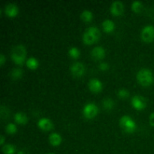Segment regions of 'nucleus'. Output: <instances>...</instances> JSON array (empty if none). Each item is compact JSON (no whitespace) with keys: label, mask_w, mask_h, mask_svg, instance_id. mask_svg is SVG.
<instances>
[{"label":"nucleus","mask_w":154,"mask_h":154,"mask_svg":"<svg viewBox=\"0 0 154 154\" xmlns=\"http://www.w3.org/2000/svg\"><path fill=\"white\" fill-rule=\"evenodd\" d=\"M38 126L42 130L48 131L53 128V123L50 119L47 118V117H42V118L39 119L38 121Z\"/></svg>","instance_id":"ddd939ff"},{"label":"nucleus","mask_w":154,"mask_h":154,"mask_svg":"<svg viewBox=\"0 0 154 154\" xmlns=\"http://www.w3.org/2000/svg\"><path fill=\"white\" fill-rule=\"evenodd\" d=\"M91 57L95 60H101L103 58L105 55V48L102 46H96L92 49L91 52Z\"/></svg>","instance_id":"f8f14e48"},{"label":"nucleus","mask_w":154,"mask_h":154,"mask_svg":"<svg viewBox=\"0 0 154 154\" xmlns=\"http://www.w3.org/2000/svg\"><path fill=\"white\" fill-rule=\"evenodd\" d=\"M17 126L14 123H9L6 125L5 131L8 134H14L17 132Z\"/></svg>","instance_id":"b1692460"},{"label":"nucleus","mask_w":154,"mask_h":154,"mask_svg":"<svg viewBox=\"0 0 154 154\" xmlns=\"http://www.w3.org/2000/svg\"><path fill=\"white\" fill-rule=\"evenodd\" d=\"M17 154H24L23 151H22V150H20V151H18Z\"/></svg>","instance_id":"7c9ffc66"},{"label":"nucleus","mask_w":154,"mask_h":154,"mask_svg":"<svg viewBox=\"0 0 154 154\" xmlns=\"http://www.w3.org/2000/svg\"><path fill=\"white\" fill-rule=\"evenodd\" d=\"M2 150L5 154H14L15 153V147L11 144H5L2 147Z\"/></svg>","instance_id":"6ab92c4d"},{"label":"nucleus","mask_w":154,"mask_h":154,"mask_svg":"<svg viewBox=\"0 0 154 154\" xmlns=\"http://www.w3.org/2000/svg\"><path fill=\"white\" fill-rule=\"evenodd\" d=\"M48 154H54V153H48Z\"/></svg>","instance_id":"2f4dec72"},{"label":"nucleus","mask_w":154,"mask_h":154,"mask_svg":"<svg viewBox=\"0 0 154 154\" xmlns=\"http://www.w3.org/2000/svg\"><path fill=\"white\" fill-rule=\"evenodd\" d=\"M48 140L53 146H58L61 143L62 137L57 132H52V133L50 134Z\"/></svg>","instance_id":"4468645a"},{"label":"nucleus","mask_w":154,"mask_h":154,"mask_svg":"<svg viewBox=\"0 0 154 154\" xmlns=\"http://www.w3.org/2000/svg\"><path fill=\"white\" fill-rule=\"evenodd\" d=\"M70 71L75 77H81L85 72V66L80 62H75L70 66Z\"/></svg>","instance_id":"0eeeda50"},{"label":"nucleus","mask_w":154,"mask_h":154,"mask_svg":"<svg viewBox=\"0 0 154 154\" xmlns=\"http://www.w3.org/2000/svg\"><path fill=\"white\" fill-rule=\"evenodd\" d=\"M5 61V57L3 54H0V64L3 65L4 64Z\"/></svg>","instance_id":"c85d7f7f"},{"label":"nucleus","mask_w":154,"mask_h":154,"mask_svg":"<svg viewBox=\"0 0 154 154\" xmlns=\"http://www.w3.org/2000/svg\"><path fill=\"white\" fill-rule=\"evenodd\" d=\"M99 108L93 102H87L83 108V114L87 118H93L97 114Z\"/></svg>","instance_id":"39448f33"},{"label":"nucleus","mask_w":154,"mask_h":154,"mask_svg":"<svg viewBox=\"0 0 154 154\" xmlns=\"http://www.w3.org/2000/svg\"><path fill=\"white\" fill-rule=\"evenodd\" d=\"M149 122L152 126H154V112L150 114V117H149Z\"/></svg>","instance_id":"cd10ccee"},{"label":"nucleus","mask_w":154,"mask_h":154,"mask_svg":"<svg viewBox=\"0 0 154 154\" xmlns=\"http://www.w3.org/2000/svg\"><path fill=\"white\" fill-rule=\"evenodd\" d=\"M19 8L14 3H8L4 8V12L8 17H15L18 14Z\"/></svg>","instance_id":"9b49d317"},{"label":"nucleus","mask_w":154,"mask_h":154,"mask_svg":"<svg viewBox=\"0 0 154 154\" xmlns=\"http://www.w3.org/2000/svg\"><path fill=\"white\" fill-rule=\"evenodd\" d=\"M88 87L93 93H99L102 90V83L97 78H92L88 82Z\"/></svg>","instance_id":"1a4fd4ad"},{"label":"nucleus","mask_w":154,"mask_h":154,"mask_svg":"<svg viewBox=\"0 0 154 154\" xmlns=\"http://www.w3.org/2000/svg\"><path fill=\"white\" fill-rule=\"evenodd\" d=\"M4 141H5V137L4 135H2L1 136H0V144H4Z\"/></svg>","instance_id":"c756f323"},{"label":"nucleus","mask_w":154,"mask_h":154,"mask_svg":"<svg viewBox=\"0 0 154 154\" xmlns=\"http://www.w3.org/2000/svg\"><path fill=\"white\" fill-rule=\"evenodd\" d=\"M23 75V70L20 67L14 68L10 72V76L12 79H20Z\"/></svg>","instance_id":"f3484780"},{"label":"nucleus","mask_w":154,"mask_h":154,"mask_svg":"<svg viewBox=\"0 0 154 154\" xmlns=\"http://www.w3.org/2000/svg\"><path fill=\"white\" fill-rule=\"evenodd\" d=\"M99 68L101 70L105 71L109 68V66H108V63H105V62H102V63H100V64L99 65Z\"/></svg>","instance_id":"bb28decb"},{"label":"nucleus","mask_w":154,"mask_h":154,"mask_svg":"<svg viewBox=\"0 0 154 154\" xmlns=\"http://www.w3.org/2000/svg\"><path fill=\"white\" fill-rule=\"evenodd\" d=\"M120 126L125 132H133L136 129V123L134 121L133 119L129 115H123L120 117Z\"/></svg>","instance_id":"20e7f679"},{"label":"nucleus","mask_w":154,"mask_h":154,"mask_svg":"<svg viewBox=\"0 0 154 154\" xmlns=\"http://www.w3.org/2000/svg\"><path fill=\"white\" fill-rule=\"evenodd\" d=\"M69 55L72 58L77 59L80 56V51L77 47H72L69 50Z\"/></svg>","instance_id":"4be33fe9"},{"label":"nucleus","mask_w":154,"mask_h":154,"mask_svg":"<svg viewBox=\"0 0 154 154\" xmlns=\"http://www.w3.org/2000/svg\"><path fill=\"white\" fill-rule=\"evenodd\" d=\"M129 93L128 91V90L125 88H121L120 90H118L117 91V96H119L121 99H125V98H127L129 96Z\"/></svg>","instance_id":"393cba45"},{"label":"nucleus","mask_w":154,"mask_h":154,"mask_svg":"<svg viewBox=\"0 0 154 154\" xmlns=\"http://www.w3.org/2000/svg\"><path fill=\"white\" fill-rule=\"evenodd\" d=\"M26 64L28 66V68L31 69H35L38 66V61L35 57H29L26 60Z\"/></svg>","instance_id":"a211bd4d"},{"label":"nucleus","mask_w":154,"mask_h":154,"mask_svg":"<svg viewBox=\"0 0 154 154\" xmlns=\"http://www.w3.org/2000/svg\"><path fill=\"white\" fill-rule=\"evenodd\" d=\"M132 105L138 110H142L146 107V100L142 96L135 95L131 99Z\"/></svg>","instance_id":"6e6552de"},{"label":"nucleus","mask_w":154,"mask_h":154,"mask_svg":"<svg viewBox=\"0 0 154 154\" xmlns=\"http://www.w3.org/2000/svg\"><path fill=\"white\" fill-rule=\"evenodd\" d=\"M14 118L16 123H19V124H24L27 122L28 118H27V116L26 115L25 113L23 112H17L14 114Z\"/></svg>","instance_id":"dca6fc26"},{"label":"nucleus","mask_w":154,"mask_h":154,"mask_svg":"<svg viewBox=\"0 0 154 154\" xmlns=\"http://www.w3.org/2000/svg\"><path fill=\"white\" fill-rule=\"evenodd\" d=\"M124 10V5L121 1H114L111 3V12L114 15L121 14Z\"/></svg>","instance_id":"9d476101"},{"label":"nucleus","mask_w":154,"mask_h":154,"mask_svg":"<svg viewBox=\"0 0 154 154\" xmlns=\"http://www.w3.org/2000/svg\"><path fill=\"white\" fill-rule=\"evenodd\" d=\"M102 105L104 108L107 110H110L114 107V102L111 99V98H105L103 101H102Z\"/></svg>","instance_id":"412c9836"},{"label":"nucleus","mask_w":154,"mask_h":154,"mask_svg":"<svg viewBox=\"0 0 154 154\" xmlns=\"http://www.w3.org/2000/svg\"><path fill=\"white\" fill-rule=\"evenodd\" d=\"M1 117L2 119H5L8 118V117L9 116V110L8 108H6V107L3 106V105H2L1 106Z\"/></svg>","instance_id":"a878e982"},{"label":"nucleus","mask_w":154,"mask_h":154,"mask_svg":"<svg viewBox=\"0 0 154 154\" xmlns=\"http://www.w3.org/2000/svg\"><path fill=\"white\" fill-rule=\"evenodd\" d=\"M102 28L105 30L106 32H111L115 28V24H114V21H112L111 20L106 19L102 22Z\"/></svg>","instance_id":"2eb2a0df"},{"label":"nucleus","mask_w":154,"mask_h":154,"mask_svg":"<svg viewBox=\"0 0 154 154\" xmlns=\"http://www.w3.org/2000/svg\"><path fill=\"white\" fill-rule=\"evenodd\" d=\"M141 38L146 42H151L154 39V26L153 25H147L142 29L141 32Z\"/></svg>","instance_id":"423d86ee"},{"label":"nucleus","mask_w":154,"mask_h":154,"mask_svg":"<svg viewBox=\"0 0 154 154\" xmlns=\"http://www.w3.org/2000/svg\"><path fill=\"white\" fill-rule=\"evenodd\" d=\"M26 51L25 46L23 45H17L13 47L11 51V57L12 60L17 65H22L26 60Z\"/></svg>","instance_id":"f03ea898"},{"label":"nucleus","mask_w":154,"mask_h":154,"mask_svg":"<svg viewBox=\"0 0 154 154\" xmlns=\"http://www.w3.org/2000/svg\"><path fill=\"white\" fill-rule=\"evenodd\" d=\"M136 78L138 83L144 87L151 85L154 81L153 72L150 69L145 68L141 69L137 72Z\"/></svg>","instance_id":"f257e3e1"},{"label":"nucleus","mask_w":154,"mask_h":154,"mask_svg":"<svg viewBox=\"0 0 154 154\" xmlns=\"http://www.w3.org/2000/svg\"><path fill=\"white\" fill-rule=\"evenodd\" d=\"M100 37V31L99 28L94 26L88 27L83 33V42L87 45L94 43Z\"/></svg>","instance_id":"7ed1b4c3"},{"label":"nucleus","mask_w":154,"mask_h":154,"mask_svg":"<svg viewBox=\"0 0 154 154\" xmlns=\"http://www.w3.org/2000/svg\"><path fill=\"white\" fill-rule=\"evenodd\" d=\"M143 8V4L141 1H138V0H135V1L132 2V9L135 12H140L141 11Z\"/></svg>","instance_id":"5701e85b"},{"label":"nucleus","mask_w":154,"mask_h":154,"mask_svg":"<svg viewBox=\"0 0 154 154\" xmlns=\"http://www.w3.org/2000/svg\"><path fill=\"white\" fill-rule=\"evenodd\" d=\"M81 18L85 22H89L93 19V13L90 10H84L81 14Z\"/></svg>","instance_id":"aec40b11"}]
</instances>
